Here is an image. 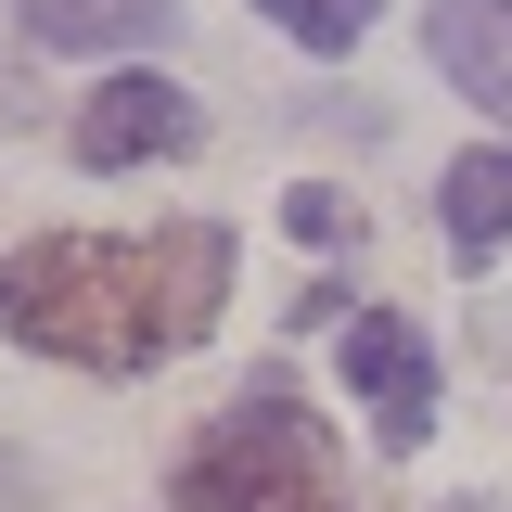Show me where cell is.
I'll return each mask as SVG.
<instances>
[{
  "instance_id": "obj_1",
  "label": "cell",
  "mask_w": 512,
  "mask_h": 512,
  "mask_svg": "<svg viewBox=\"0 0 512 512\" xmlns=\"http://www.w3.org/2000/svg\"><path fill=\"white\" fill-rule=\"evenodd\" d=\"M218 308H231V231L218 218H180L154 244L39 231L0 256V346H39L77 372H154V359L205 346Z\"/></svg>"
},
{
  "instance_id": "obj_2",
  "label": "cell",
  "mask_w": 512,
  "mask_h": 512,
  "mask_svg": "<svg viewBox=\"0 0 512 512\" xmlns=\"http://www.w3.org/2000/svg\"><path fill=\"white\" fill-rule=\"evenodd\" d=\"M180 512H359L346 500V448L295 384H244L205 436L180 448Z\"/></svg>"
},
{
  "instance_id": "obj_3",
  "label": "cell",
  "mask_w": 512,
  "mask_h": 512,
  "mask_svg": "<svg viewBox=\"0 0 512 512\" xmlns=\"http://www.w3.org/2000/svg\"><path fill=\"white\" fill-rule=\"evenodd\" d=\"M64 141H77V167H154V154H192V141H205V103H192L180 77H141V64H128V77H103V90L77 103Z\"/></svg>"
},
{
  "instance_id": "obj_4",
  "label": "cell",
  "mask_w": 512,
  "mask_h": 512,
  "mask_svg": "<svg viewBox=\"0 0 512 512\" xmlns=\"http://www.w3.org/2000/svg\"><path fill=\"white\" fill-rule=\"evenodd\" d=\"M346 397L372 410L384 448H423L436 436V346H423L397 308H359L346 320Z\"/></svg>"
},
{
  "instance_id": "obj_5",
  "label": "cell",
  "mask_w": 512,
  "mask_h": 512,
  "mask_svg": "<svg viewBox=\"0 0 512 512\" xmlns=\"http://www.w3.org/2000/svg\"><path fill=\"white\" fill-rule=\"evenodd\" d=\"M423 52L461 77V103L512 116V0H436L423 13Z\"/></svg>"
},
{
  "instance_id": "obj_6",
  "label": "cell",
  "mask_w": 512,
  "mask_h": 512,
  "mask_svg": "<svg viewBox=\"0 0 512 512\" xmlns=\"http://www.w3.org/2000/svg\"><path fill=\"white\" fill-rule=\"evenodd\" d=\"M26 39L39 52H141V39H167V0H26Z\"/></svg>"
},
{
  "instance_id": "obj_7",
  "label": "cell",
  "mask_w": 512,
  "mask_h": 512,
  "mask_svg": "<svg viewBox=\"0 0 512 512\" xmlns=\"http://www.w3.org/2000/svg\"><path fill=\"white\" fill-rule=\"evenodd\" d=\"M436 218H448V256L474 269V256H500L512 244V154H461L436 192Z\"/></svg>"
},
{
  "instance_id": "obj_8",
  "label": "cell",
  "mask_w": 512,
  "mask_h": 512,
  "mask_svg": "<svg viewBox=\"0 0 512 512\" xmlns=\"http://www.w3.org/2000/svg\"><path fill=\"white\" fill-rule=\"evenodd\" d=\"M295 52H359V26H372V0H256Z\"/></svg>"
},
{
  "instance_id": "obj_9",
  "label": "cell",
  "mask_w": 512,
  "mask_h": 512,
  "mask_svg": "<svg viewBox=\"0 0 512 512\" xmlns=\"http://www.w3.org/2000/svg\"><path fill=\"white\" fill-rule=\"evenodd\" d=\"M282 218H295L308 244H346V231H359V205H346V192H333V180H308V192H282Z\"/></svg>"
},
{
  "instance_id": "obj_10",
  "label": "cell",
  "mask_w": 512,
  "mask_h": 512,
  "mask_svg": "<svg viewBox=\"0 0 512 512\" xmlns=\"http://www.w3.org/2000/svg\"><path fill=\"white\" fill-rule=\"evenodd\" d=\"M26 500H39V474H26V461L0 448V512H26Z\"/></svg>"
}]
</instances>
